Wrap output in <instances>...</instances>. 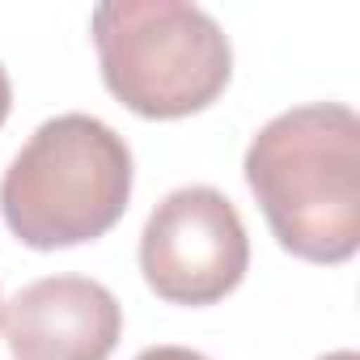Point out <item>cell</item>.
I'll return each instance as SVG.
<instances>
[{"label": "cell", "mask_w": 360, "mask_h": 360, "mask_svg": "<svg viewBox=\"0 0 360 360\" xmlns=\"http://www.w3.org/2000/svg\"><path fill=\"white\" fill-rule=\"evenodd\" d=\"M13 360H110L123 335L115 292L89 276H47L0 309Z\"/></svg>", "instance_id": "obj_5"}, {"label": "cell", "mask_w": 360, "mask_h": 360, "mask_svg": "<svg viewBox=\"0 0 360 360\" xmlns=\"http://www.w3.org/2000/svg\"><path fill=\"white\" fill-rule=\"evenodd\" d=\"M131 200V148L94 115L47 119L0 178V217L30 250L106 238Z\"/></svg>", "instance_id": "obj_2"}, {"label": "cell", "mask_w": 360, "mask_h": 360, "mask_svg": "<svg viewBox=\"0 0 360 360\" xmlns=\"http://www.w3.org/2000/svg\"><path fill=\"white\" fill-rule=\"evenodd\" d=\"M242 169L292 259L339 267L360 250V119L352 106L309 102L276 115L250 140Z\"/></svg>", "instance_id": "obj_1"}, {"label": "cell", "mask_w": 360, "mask_h": 360, "mask_svg": "<svg viewBox=\"0 0 360 360\" xmlns=\"http://www.w3.org/2000/svg\"><path fill=\"white\" fill-rule=\"evenodd\" d=\"M250 267V238L217 187H178L144 221L140 271L169 305H217Z\"/></svg>", "instance_id": "obj_4"}, {"label": "cell", "mask_w": 360, "mask_h": 360, "mask_svg": "<svg viewBox=\"0 0 360 360\" xmlns=\"http://www.w3.org/2000/svg\"><path fill=\"white\" fill-rule=\"evenodd\" d=\"M318 360H360V356H356V352H347V347H343V352H326V356H318Z\"/></svg>", "instance_id": "obj_8"}, {"label": "cell", "mask_w": 360, "mask_h": 360, "mask_svg": "<svg viewBox=\"0 0 360 360\" xmlns=\"http://www.w3.org/2000/svg\"><path fill=\"white\" fill-rule=\"evenodd\" d=\"M9 106H13V85H9L5 64H0V127H5V119H9Z\"/></svg>", "instance_id": "obj_7"}, {"label": "cell", "mask_w": 360, "mask_h": 360, "mask_svg": "<svg viewBox=\"0 0 360 360\" xmlns=\"http://www.w3.org/2000/svg\"><path fill=\"white\" fill-rule=\"evenodd\" d=\"M0 309H5V301H0Z\"/></svg>", "instance_id": "obj_9"}, {"label": "cell", "mask_w": 360, "mask_h": 360, "mask_svg": "<svg viewBox=\"0 0 360 360\" xmlns=\"http://www.w3.org/2000/svg\"><path fill=\"white\" fill-rule=\"evenodd\" d=\"M89 26L106 89L140 119L200 115L233 77L229 34L187 0H106Z\"/></svg>", "instance_id": "obj_3"}, {"label": "cell", "mask_w": 360, "mask_h": 360, "mask_svg": "<svg viewBox=\"0 0 360 360\" xmlns=\"http://www.w3.org/2000/svg\"><path fill=\"white\" fill-rule=\"evenodd\" d=\"M136 360H208V356H200V352H191V347H144Z\"/></svg>", "instance_id": "obj_6"}]
</instances>
